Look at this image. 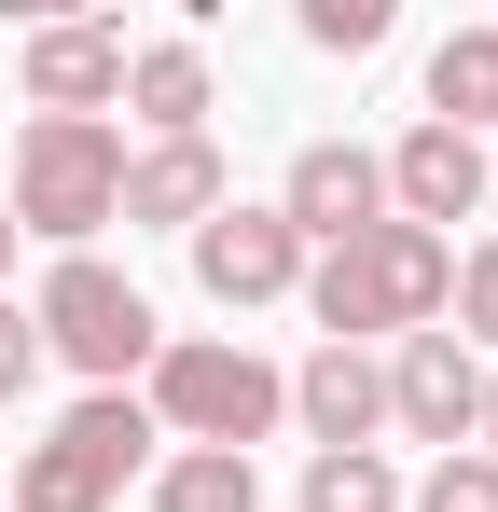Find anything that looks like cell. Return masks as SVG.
<instances>
[{"label": "cell", "mask_w": 498, "mask_h": 512, "mask_svg": "<svg viewBox=\"0 0 498 512\" xmlns=\"http://www.w3.org/2000/svg\"><path fill=\"white\" fill-rule=\"evenodd\" d=\"M14 84H28V111H56V125H111L125 111V14H42L14 42Z\"/></svg>", "instance_id": "52a82bcc"}, {"label": "cell", "mask_w": 498, "mask_h": 512, "mask_svg": "<svg viewBox=\"0 0 498 512\" xmlns=\"http://www.w3.org/2000/svg\"><path fill=\"white\" fill-rule=\"evenodd\" d=\"M208 111H222V56H208V28H153V42H125V125H139V139H208Z\"/></svg>", "instance_id": "8fae6325"}, {"label": "cell", "mask_w": 498, "mask_h": 512, "mask_svg": "<svg viewBox=\"0 0 498 512\" xmlns=\"http://www.w3.org/2000/svg\"><path fill=\"white\" fill-rule=\"evenodd\" d=\"M471 457H498V360H485V402H471Z\"/></svg>", "instance_id": "44dd1931"}, {"label": "cell", "mask_w": 498, "mask_h": 512, "mask_svg": "<svg viewBox=\"0 0 498 512\" xmlns=\"http://www.w3.org/2000/svg\"><path fill=\"white\" fill-rule=\"evenodd\" d=\"M443 333L471 346V360H498V222L457 250V291H443Z\"/></svg>", "instance_id": "e0dca14e"}, {"label": "cell", "mask_w": 498, "mask_h": 512, "mask_svg": "<svg viewBox=\"0 0 498 512\" xmlns=\"http://www.w3.org/2000/svg\"><path fill=\"white\" fill-rule=\"evenodd\" d=\"M305 42L319 56H374L388 42V0H305Z\"/></svg>", "instance_id": "d6986e66"}, {"label": "cell", "mask_w": 498, "mask_h": 512, "mask_svg": "<svg viewBox=\"0 0 498 512\" xmlns=\"http://www.w3.org/2000/svg\"><path fill=\"white\" fill-rule=\"evenodd\" d=\"M28 333H42V360H70L83 388H139L153 346H166V319H153V291H139L125 263L56 250V263H42V291H28Z\"/></svg>", "instance_id": "277c9868"}, {"label": "cell", "mask_w": 498, "mask_h": 512, "mask_svg": "<svg viewBox=\"0 0 498 512\" xmlns=\"http://www.w3.org/2000/svg\"><path fill=\"white\" fill-rule=\"evenodd\" d=\"M139 416H153L166 443H222V457H249V443L291 429V360H263L249 333H166L153 374H139Z\"/></svg>", "instance_id": "7a4b0ae2"}, {"label": "cell", "mask_w": 498, "mask_h": 512, "mask_svg": "<svg viewBox=\"0 0 498 512\" xmlns=\"http://www.w3.org/2000/svg\"><path fill=\"white\" fill-rule=\"evenodd\" d=\"M443 291H457V236H415V222H374L346 250L305 263V319L319 346H402V333H443Z\"/></svg>", "instance_id": "6da1fadb"}, {"label": "cell", "mask_w": 498, "mask_h": 512, "mask_svg": "<svg viewBox=\"0 0 498 512\" xmlns=\"http://www.w3.org/2000/svg\"><path fill=\"white\" fill-rule=\"evenodd\" d=\"M291 512H402V457H388V443L305 457V471H291Z\"/></svg>", "instance_id": "2e32d148"}, {"label": "cell", "mask_w": 498, "mask_h": 512, "mask_svg": "<svg viewBox=\"0 0 498 512\" xmlns=\"http://www.w3.org/2000/svg\"><path fill=\"white\" fill-rule=\"evenodd\" d=\"M236 194V167H222V139H125V236H194L208 208Z\"/></svg>", "instance_id": "7c38bea8"}, {"label": "cell", "mask_w": 498, "mask_h": 512, "mask_svg": "<svg viewBox=\"0 0 498 512\" xmlns=\"http://www.w3.org/2000/svg\"><path fill=\"white\" fill-rule=\"evenodd\" d=\"M485 208H498V139H485Z\"/></svg>", "instance_id": "603a6c76"}, {"label": "cell", "mask_w": 498, "mask_h": 512, "mask_svg": "<svg viewBox=\"0 0 498 512\" xmlns=\"http://www.w3.org/2000/svg\"><path fill=\"white\" fill-rule=\"evenodd\" d=\"M402 512H498V457H471V443H457V457H429V471L402 485Z\"/></svg>", "instance_id": "ac0fdd59"}, {"label": "cell", "mask_w": 498, "mask_h": 512, "mask_svg": "<svg viewBox=\"0 0 498 512\" xmlns=\"http://www.w3.org/2000/svg\"><path fill=\"white\" fill-rule=\"evenodd\" d=\"M291 429H305V457L388 443V374H374V346H305V360H291Z\"/></svg>", "instance_id": "4fadbf2b"}, {"label": "cell", "mask_w": 498, "mask_h": 512, "mask_svg": "<svg viewBox=\"0 0 498 512\" xmlns=\"http://www.w3.org/2000/svg\"><path fill=\"white\" fill-rule=\"evenodd\" d=\"M291 236H305V263L346 250V236H374L388 222V167H374V139H305L291 167H277V194H263Z\"/></svg>", "instance_id": "ba28073f"}, {"label": "cell", "mask_w": 498, "mask_h": 512, "mask_svg": "<svg viewBox=\"0 0 498 512\" xmlns=\"http://www.w3.org/2000/svg\"><path fill=\"white\" fill-rule=\"evenodd\" d=\"M374 374H388V429L402 443H471V402H485V360L457 333H402V346H374Z\"/></svg>", "instance_id": "9c48e42d"}, {"label": "cell", "mask_w": 498, "mask_h": 512, "mask_svg": "<svg viewBox=\"0 0 498 512\" xmlns=\"http://www.w3.org/2000/svg\"><path fill=\"white\" fill-rule=\"evenodd\" d=\"M14 250H28V236H14V208H0V291H14Z\"/></svg>", "instance_id": "7402d4cb"}, {"label": "cell", "mask_w": 498, "mask_h": 512, "mask_svg": "<svg viewBox=\"0 0 498 512\" xmlns=\"http://www.w3.org/2000/svg\"><path fill=\"white\" fill-rule=\"evenodd\" d=\"M180 250H194V291H208L222 319H263V305H291V291H305V236H291L263 194H222Z\"/></svg>", "instance_id": "8992f818"}, {"label": "cell", "mask_w": 498, "mask_h": 512, "mask_svg": "<svg viewBox=\"0 0 498 512\" xmlns=\"http://www.w3.org/2000/svg\"><path fill=\"white\" fill-rule=\"evenodd\" d=\"M415 125H457V139H498V14L443 28L429 42V111Z\"/></svg>", "instance_id": "5bb4252c"}, {"label": "cell", "mask_w": 498, "mask_h": 512, "mask_svg": "<svg viewBox=\"0 0 498 512\" xmlns=\"http://www.w3.org/2000/svg\"><path fill=\"white\" fill-rule=\"evenodd\" d=\"M42 388V333H28V305L0 291V402H28Z\"/></svg>", "instance_id": "ffe728a7"}, {"label": "cell", "mask_w": 498, "mask_h": 512, "mask_svg": "<svg viewBox=\"0 0 498 512\" xmlns=\"http://www.w3.org/2000/svg\"><path fill=\"white\" fill-rule=\"evenodd\" d=\"M0 208H14V236H42V250H97L111 208H125V125H56V111H28Z\"/></svg>", "instance_id": "5b68a950"}, {"label": "cell", "mask_w": 498, "mask_h": 512, "mask_svg": "<svg viewBox=\"0 0 498 512\" xmlns=\"http://www.w3.org/2000/svg\"><path fill=\"white\" fill-rule=\"evenodd\" d=\"M139 512H263V457H222V443H166Z\"/></svg>", "instance_id": "9a60e30c"}, {"label": "cell", "mask_w": 498, "mask_h": 512, "mask_svg": "<svg viewBox=\"0 0 498 512\" xmlns=\"http://www.w3.org/2000/svg\"><path fill=\"white\" fill-rule=\"evenodd\" d=\"M374 167H388V222H415V236L485 222V139H457V125H402Z\"/></svg>", "instance_id": "30bf717a"}, {"label": "cell", "mask_w": 498, "mask_h": 512, "mask_svg": "<svg viewBox=\"0 0 498 512\" xmlns=\"http://www.w3.org/2000/svg\"><path fill=\"white\" fill-rule=\"evenodd\" d=\"M153 457H166V429L139 416V388H83L70 416L14 457L0 512H125L139 485H153Z\"/></svg>", "instance_id": "3957f363"}]
</instances>
